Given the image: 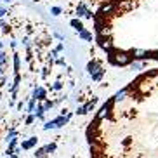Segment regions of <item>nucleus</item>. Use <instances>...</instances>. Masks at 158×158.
Here are the masks:
<instances>
[{"instance_id":"5","label":"nucleus","mask_w":158,"mask_h":158,"mask_svg":"<svg viewBox=\"0 0 158 158\" xmlns=\"http://www.w3.org/2000/svg\"><path fill=\"white\" fill-rule=\"evenodd\" d=\"M33 99H37V101H45L47 99V90L44 87H37L33 90Z\"/></svg>"},{"instance_id":"13","label":"nucleus","mask_w":158,"mask_h":158,"mask_svg":"<svg viewBox=\"0 0 158 158\" xmlns=\"http://www.w3.org/2000/svg\"><path fill=\"white\" fill-rule=\"evenodd\" d=\"M47 155V149H45V146H42V148H38L37 151H35V156L37 158H44Z\"/></svg>"},{"instance_id":"22","label":"nucleus","mask_w":158,"mask_h":158,"mask_svg":"<svg viewBox=\"0 0 158 158\" xmlns=\"http://www.w3.org/2000/svg\"><path fill=\"white\" fill-rule=\"evenodd\" d=\"M52 89H54V90H61V89H63V84H61V82H56V84L52 85Z\"/></svg>"},{"instance_id":"25","label":"nucleus","mask_w":158,"mask_h":158,"mask_svg":"<svg viewBox=\"0 0 158 158\" xmlns=\"http://www.w3.org/2000/svg\"><path fill=\"white\" fill-rule=\"evenodd\" d=\"M56 63H57L59 66H64V63H66V61H64V57H57V59H56Z\"/></svg>"},{"instance_id":"14","label":"nucleus","mask_w":158,"mask_h":158,"mask_svg":"<svg viewBox=\"0 0 158 158\" xmlns=\"http://www.w3.org/2000/svg\"><path fill=\"white\" fill-rule=\"evenodd\" d=\"M35 106H37V99H30V101H28V106H26V108H28V111L30 113H33V111H35Z\"/></svg>"},{"instance_id":"17","label":"nucleus","mask_w":158,"mask_h":158,"mask_svg":"<svg viewBox=\"0 0 158 158\" xmlns=\"http://www.w3.org/2000/svg\"><path fill=\"white\" fill-rule=\"evenodd\" d=\"M9 141V148L7 149H14L16 146H18V139H16V137H10V139H7Z\"/></svg>"},{"instance_id":"7","label":"nucleus","mask_w":158,"mask_h":158,"mask_svg":"<svg viewBox=\"0 0 158 158\" xmlns=\"http://www.w3.org/2000/svg\"><path fill=\"white\" fill-rule=\"evenodd\" d=\"M37 143H38V139H37V137H30V139L23 141L19 148H21V149H31V148H33V146H35Z\"/></svg>"},{"instance_id":"29","label":"nucleus","mask_w":158,"mask_h":158,"mask_svg":"<svg viewBox=\"0 0 158 158\" xmlns=\"http://www.w3.org/2000/svg\"><path fill=\"white\" fill-rule=\"evenodd\" d=\"M2 75H4V66L0 64V77H2Z\"/></svg>"},{"instance_id":"24","label":"nucleus","mask_w":158,"mask_h":158,"mask_svg":"<svg viewBox=\"0 0 158 158\" xmlns=\"http://www.w3.org/2000/svg\"><path fill=\"white\" fill-rule=\"evenodd\" d=\"M85 113H87L85 111V106H80L78 110H77V115H85Z\"/></svg>"},{"instance_id":"21","label":"nucleus","mask_w":158,"mask_h":158,"mask_svg":"<svg viewBox=\"0 0 158 158\" xmlns=\"http://www.w3.org/2000/svg\"><path fill=\"white\" fill-rule=\"evenodd\" d=\"M84 18H87V19H92V18H94V14H92V10H89V9H85V14H84Z\"/></svg>"},{"instance_id":"2","label":"nucleus","mask_w":158,"mask_h":158,"mask_svg":"<svg viewBox=\"0 0 158 158\" xmlns=\"http://www.w3.org/2000/svg\"><path fill=\"white\" fill-rule=\"evenodd\" d=\"M113 106H115V101H113V98L108 99L106 104H104V106H102L101 110L98 111V115H96V120H99V122L110 120V118H111V110H113Z\"/></svg>"},{"instance_id":"23","label":"nucleus","mask_w":158,"mask_h":158,"mask_svg":"<svg viewBox=\"0 0 158 158\" xmlns=\"http://www.w3.org/2000/svg\"><path fill=\"white\" fill-rule=\"evenodd\" d=\"M143 63H134V64H132V70H141V68H143Z\"/></svg>"},{"instance_id":"20","label":"nucleus","mask_w":158,"mask_h":158,"mask_svg":"<svg viewBox=\"0 0 158 158\" xmlns=\"http://www.w3.org/2000/svg\"><path fill=\"white\" fill-rule=\"evenodd\" d=\"M51 14H52V16H59V14H61V7H52V9H51Z\"/></svg>"},{"instance_id":"4","label":"nucleus","mask_w":158,"mask_h":158,"mask_svg":"<svg viewBox=\"0 0 158 158\" xmlns=\"http://www.w3.org/2000/svg\"><path fill=\"white\" fill-rule=\"evenodd\" d=\"M98 44H99L101 49H104V51H108V52L113 49L111 40H110V37H106V35H98Z\"/></svg>"},{"instance_id":"31","label":"nucleus","mask_w":158,"mask_h":158,"mask_svg":"<svg viewBox=\"0 0 158 158\" xmlns=\"http://www.w3.org/2000/svg\"><path fill=\"white\" fill-rule=\"evenodd\" d=\"M0 51H2V42H0Z\"/></svg>"},{"instance_id":"28","label":"nucleus","mask_w":158,"mask_h":158,"mask_svg":"<svg viewBox=\"0 0 158 158\" xmlns=\"http://www.w3.org/2000/svg\"><path fill=\"white\" fill-rule=\"evenodd\" d=\"M5 14H7V10H5L4 7H0V18H4Z\"/></svg>"},{"instance_id":"9","label":"nucleus","mask_w":158,"mask_h":158,"mask_svg":"<svg viewBox=\"0 0 158 158\" xmlns=\"http://www.w3.org/2000/svg\"><path fill=\"white\" fill-rule=\"evenodd\" d=\"M78 37L82 38V40H87V42H90V40H92V33L87 31V30H82V31H78Z\"/></svg>"},{"instance_id":"16","label":"nucleus","mask_w":158,"mask_h":158,"mask_svg":"<svg viewBox=\"0 0 158 158\" xmlns=\"http://www.w3.org/2000/svg\"><path fill=\"white\" fill-rule=\"evenodd\" d=\"M56 148H57V144H56V143L45 144V149H47V153H52V151H56Z\"/></svg>"},{"instance_id":"3","label":"nucleus","mask_w":158,"mask_h":158,"mask_svg":"<svg viewBox=\"0 0 158 158\" xmlns=\"http://www.w3.org/2000/svg\"><path fill=\"white\" fill-rule=\"evenodd\" d=\"M87 70H89V73H90V77H92L94 82H99V80L102 78V75H104V70L101 68V64H99L98 61L89 63V64H87Z\"/></svg>"},{"instance_id":"6","label":"nucleus","mask_w":158,"mask_h":158,"mask_svg":"<svg viewBox=\"0 0 158 158\" xmlns=\"http://www.w3.org/2000/svg\"><path fill=\"white\" fill-rule=\"evenodd\" d=\"M130 56L134 57V59H148L149 52L148 51H143V49H134V51L130 52Z\"/></svg>"},{"instance_id":"12","label":"nucleus","mask_w":158,"mask_h":158,"mask_svg":"<svg viewBox=\"0 0 158 158\" xmlns=\"http://www.w3.org/2000/svg\"><path fill=\"white\" fill-rule=\"evenodd\" d=\"M19 66H21V56L14 54V71L16 73H19Z\"/></svg>"},{"instance_id":"8","label":"nucleus","mask_w":158,"mask_h":158,"mask_svg":"<svg viewBox=\"0 0 158 158\" xmlns=\"http://www.w3.org/2000/svg\"><path fill=\"white\" fill-rule=\"evenodd\" d=\"M19 84H21V75H19V73H16V75H14V84L10 85V89H9V90H10V94H16V90H18Z\"/></svg>"},{"instance_id":"15","label":"nucleus","mask_w":158,"mask_h":158,"mask_svg":"<svg viewBox=\"0 0 158 158\" xmlns=\"http://www.w3.org/2000/svg\"><path fill=\"white\" fill-rule=\"evenodd\" d=\"M54 106H56V102H54V101H49V99L44 101V108H45V111H47V110H51V108H54Z\"/></svg>"},{"instance_id":"10","label":"nucleus","mask_w":158,"mask_h":158,"mask_svg":"<svg viewBox=\"0 0 158 158\" xmlns=\"http://www.w3.org/2000/svg\"><path fill=\"white\" fill-rule=\"evenodd\" d=\"M70 24L73 26L75 30H77V31H82V30H84V24H82V21H80V19H71Z\"/></svg>"},{"instance_id":"19","label":"nucleus","mask_w":158,"mask_h":158,"mask_svg":"<svg viewBox=\"0 0 158 158\" xmlns=\"http://www.w3.org/2000/svg\"><path fill=\"white\" fill-rule=\"evenodd\" d=\"M16 135H18V132H16V129L12 127V129L7 132V139H10V137H16Z\"/></svg>"},{"instance_id":"30","label":"nucleus","mask_w":158,"mask_h":158,"mask_svg":"<svg viewBox=\"0 0 158 158\" xmlns=\"http://www.w3.org/2000/svg\"><path fill=\"white\" fill-rule=\"evenodd\" d=\"M2 2H5V4H7V2H10V0H2Z\"/></svg>"},{"instance_id":"11","label":"nucleus","mask_w":158,"mask_h":158,"mask_svg":"<svg viewBox=\"0 0 158 158\" xmlns=\"http://www.w3.org/2000/svg\"><path fill=\"white\" fill-rule=\"evenodd\" d=\"M85 9H87V5H85L84 2H80V4H78V7H77V16H78V18H84Z\"/></svg>"},{"instance_id":"27","label":"nucleus","mask_w":158,"mask_h":158,"mask_svg":"<svg viewBox=\"0 0 158 158\" xmlns=\"http://www.w3.org/2000/svg\"><path fill=\"white\" fill-rule=\"evenodd\" d=\"M16 108H18V110H23V108H24V102H23V101H19L18 104H16Z\"/></svg>"},{"instance_id":"26","label":"nucleus","mask_w":158,"mask_h":158,"mask_svg":"<svg viewBox=\"0 0 158 158\" xmlns=\"http://www.w3.org/2000/svg\"><path fill=\"white\" fill-rule=\"evenodd\" d=\"M54 51H56V52H63V51H64V45H63V44H59V45H56V49H54Z\"/></svg>"},{"instance_id":"1","label":"nucleus","mask_w":158,"mask_h":158,"mask_svg":"<svg viewBox=\"0 0 158 158\" xmlns=\"http://www.w3.org/2000/svg\"><path fill=\"white\" fill-rule=\"evenodd\" d=\"M108 61L115 66H127V64H130L132 56L127 54V52H116L115 49H111L108 52Z\"/></svg>"},{"instance_id":"18","label":"nucleus","mask_w":158,"mask_h":158,"mask_svg":"<svg viewBox=\"0 0 158 158\" xmlns=\"http://www.w3.org/2000/svg\"><path fill=\"white\" fill-rule=\"evenodd\" d=\"M33 122H35V115L31 113V115H28V116H26V120H24V123H26V125H31Z\"/></svg>"},{"instance_id":"32","label":"nucleus","mask_w":158,"mask_h":158,"mask_svg":"<svg viewBox=\"0 0 158 158\" xmlns=\"http://www.w3.org/2000/svg\"><path fill=\"white\" fill-rule=\"evenodd\" d=\"M7 158H9V156H7Z\"/></svg>"}]
</instances>
